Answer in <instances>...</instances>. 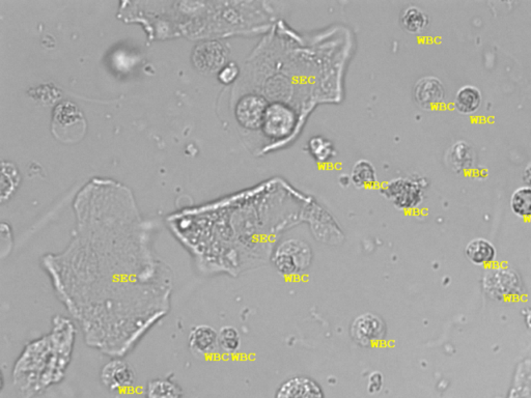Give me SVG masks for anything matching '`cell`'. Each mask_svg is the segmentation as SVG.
Returning <instances> with one entry per match:
<instances>
[{
    "mask_svg": "<svg viewBox=\"0 0 531 398\" xmlns=\"http://www.w3.org/2000/svg\"><path fill=\"white\" fill-rule=\"evenodd\" d=\"M52 132L62 142H78L86 131V120L76 104L62 102L56 106L52 118Z\"/></svg>",
    "mask_w": 531,
    "mask_h": 398,
    "instance_id": "1",
    "label": "cell"
},
{
    "mask_svg": "<svg viewBox=\"0 0 531 398\" xmlns=\"http://www.w3.org/2000/svg\"><path fill=\"white\" fill-rule=\"evenodd\" d=\"M382 193L400 209H413L422 201L423 184L420 178H394L384 184Z\"/></svg>",
    "mask_w": 531,
    "mask_h": 398,
    "instance_id": "2",
    "label": "cell"
},
{
    "mask_svg": "<svg viewBox=\"0 0 531 398\" xmlns=\"http://www.w3.org/2000/svg\"><path fill=\"white\" fill-rule=\"evenodd\" d=\"M310 258V249L304 242L288 240L278 247L274 263L278 271L284 275H292L308 267Z\"/></svg>",
    "mask_w": 531,
    "mask_h": 398,
    "instance_id": "3",
    "label": "cell"
},
{
    "mask_svg": "<svg viewBox=\"0 0 531 398\" xmlns=\"http://www.w3.org/2000/svg\"><path fill=\"white\" fill-rule=\"evenodd\" d=\"M296 126V114L292 108L284 104L269 105L266 112L261 130L270 138L282 139L288 137Z\"/></svg>",
    "mask_w": 531,
    "mask_h": 398,
    "instance_id": "4",
    "label": "cell"
},
{
    "mask_svg": "<svg viewBox=\"0 0 531 398\" xmlns=\"http://www.w3.org/2000/svg\"><path fill=\"white\" fill-rule=\"evenodd\" d=\"M267 100L257 93H248L239 100L236 106V117L239 124L249 130H259L263 126L267 112Z\"/></svg>",
    "mask_w": 531,
    "mask_h": 398,
    "instance_id": "5",
    "label": "cell"
},
{
    "mask_svg": "<svg viewBox=\"0 0 531 398\" xmlns=\"http://www.w3.org/2000/svg\"><path fill=\"white\" fill-rule=\"evenodd\" d=\"M386 325L383 319L373 313H365L353 321L351 336L361 346H369L383 339Z\"/></svg>",
    "mask_w": 531,
    "mask_h": 398,
    "instance_id": "6",
    "label": "cell"
},
{
    "mask_svg": "<svg viewBox=\"0 0 531 398\" xmlns=\"http://www.w3.org/2000/svg\"><path fill=\"white\" fill-rule=\"evenodd\" d=\"M225 60V48L218 41L201 44L193 53V62L203 73H215L221 70Z\"/></svg>",
    "mask_w": 531,
    "mask_h": 398,
    "instance_id": "7",
    "label": "cell"
},
{
    "mask_svg": "<svg viewBox=\"0 0 531 398\" xmlns=\"http://www.w3.org/2000/svg\"><path fill=\"white\" fill-rule=\"evenodd\" d=\"M413 95L419 107L433 110L441 105L445 89L441 81L436 77H423L415 84Z\"/></svg>",
    "mask_w": 531,
    "mask_h": 398,
    "instance_id": "8",
    "label": "cell"
},
{
    "mask_svg": "<svg viewBox=\"0 0 531 398\" xmlns=\"http://www.w3.org/2000/svg\"><path fill=\"white\" fill-rule=\"evenodd\" d=\"M102 381L110 390L129 387L135 381L134 369L124 360H112L102 369Z\"/></svg>",
    "mask_w": 531,
    "mask_h": 398,
    "instance_id": "9",
    "label": "cell"
},
{
    "mask_svg": "<svg viewBox=\"0 0 531 398\" xmlns=\"http://www.w3.org/2000/svg\"><path fill=\"white\" fill-rule=\"evenodd\" d=\"M276 398H324V393L313 379L297 377L280 386Z\"/></svg>",
    "mask_w": 531,
    "mask_h": 398,
    "instance_id": "10",
    "label": "cell"
},
{
    "mask_svg": "<svg viewBox=\"0 0 531 398\" xmlns=\"http://www.w3.org/2000/svg\"><path fill=\"white\" fill-rule=\"evenodd\" d=\"M217 344L218 333L209 325H196L189 335V346L193 352L198 354L213 352Z\"/></svg>",
    "mask_w": 531,
    "mask_h": 398,
    "instance_id": "11",
    "label": "cell"
},
{
    "mask_svg": "<svg viewBox=\"0 0 531 398\" xmlns=\"http://www.w3.org/2000/svg\"><path fill=\"white\" fill-rule=\"evenodd\" d=\"M465 254L474 265H485L495 259L496 249L494 245L485 238H474L467 245Z\"/></svg>",
    "mask_w": 531,
    "mask_h": 398,
    "instance_id": "12",
    "label": "cell"
},
{
    "mask_svg": "<svg viewBox=\"0 0 531 398\" xmlns=\"http://www.w3.org/2000/svg\"><path fill=\"white\" fill-rule=\"evenodd\" d=\"M481 91L473 85H465L458 89L454 100L456 109L462 114H472L478 110L481 104Z\"/></svg>",
    "mask_w": 531,
    "mask_h": 398,
    "instance_id": "13",
    "label": "cell"
},
{
    "mask_svg": "<svg viewBox=\"0 0 531 398\" xmlns=\"http://www.w3.org/2000/svg\"><path fill=\"white\" fill-rule=\"evenodd\" d=\"M402 27L410 33H420L429 25V16L417 6H409L400 18Z\"/></svg>",
    "mask_w": 531,
    "mask_h": 398,
    "instance_id": "14",
    "label": "cell"
},
{
    "mask_svg": "<svg viewBox=\"0 0 531 398\" xmlns=\"http://www.w3.org/2000/svg\"><path fill=\"white\" fill-rule=\"evenodd\" d=\"M352 180L358 188H369L377 182L375 170L367 160H359L352 169Z\"/></svg>",
    "mask_w": 531,
    "mask_h": 398,
    "instance_id": "15",
    "label": "cell"
},
{
    "mask_svg": "<svg viewBox=\"0 0 531 398\" xmlns=\"http://www.w3.org/2000/svg\"><path fill=\"white\" fill-rule=\"evenodd\" d=\"M147 398H182V391L172 381L156 379L147 385Z\"/></svg>",
    "mask_w": 531,
    "mask_h": 398,
    "instance_id": "16",
    "label": "cell"
},
{
    "mask_svg": "<svg viewBox=\"0 0 531 398\" xmlns=\"http://www.w3.org/2000/svg\"><path fill=\"white\" fill-rule=\"evenodd\" d=\"M510 209L519 217H531V188L520 187L510 197Z\"/></svg>",
    "mask_w": 531,
    "mask_h": 398,
    "instance_id": "17",
    "label": "cell"
},
{
    "mask_svg": "<svg viewBox=\"0 0 531 398\" xmlns=\"http://www.w3.org/2000/svg\"><path fill=\"white\" fill-rule=\"evenodd\" d=\"M308 151L317 162H327L335 155L333 143L322 136H315L308 141Z\"/></svg>",
    "mask_w": 531,
    "mask_h": 398,
    "instance_id": "18",
    "label": "cell"
},
{
    "mask_svg": "<svg viewBox=\"0 0 531 398\" xmlns=\"http://www.w3.org/2000/svg\"><path fill=\"white\" fill-rule=\"evenodd\" d=\"M218 345L226 352H234L241 345L238 330L234 327H224L218 333Z\"/></svg>",
    "mask_w": 531,
    "mask_h": 398,
    "instance_id": "19",
    "label": "cell"
},
{
    "mask_svg": "<svg viewBox=\"0 0 531 398\" xmlns=\"http://www.w3.org/2000/svg\"><path fill=\"white\" fill-rule=\"evenodd\" d=\"M238 66H236V64H234V62H230V64H226V66H224L223 68L219 70L218 78H219V80L221 81L222 83L230 84V83H232V81L238 77Z\"/></svg>",
    "mask_w": 531,
    "mask_h": 398,
    "instance_id": "20",
    "label": "cell"
},
{
    "mask_svg": "<svg viewBox=\"0 0 531 398\" xmlns=\"http://www.w3.org/2000/svg\"><path fill=\"white\" fill-rule=\"evenodd\" d=\"M382 386H383V377H382L381 373L377 372V371L371 373L369 377V385H367L369 393L379 392L382 389Z\"/></svg>",
    "mask_w": 531,
    "mask_h": 398,
    "instance_id": "21",
    "label": "cell"
},
{
    "mask_svg": "<svg viewBox=\"0 0 531 398\" xmlns=\"http://www.w3.org/2000/svg\"><path fill=\"white\" fill-rule=\"evenodd\" d=\"M523 180H524L525 184L527 187L531 188V161L527 164L525 167L524 173H523Z\"/></svg>",
    "mask_w": 531,
    "mask_h": 398,
    "instance_id": "22",
    "label": "cell"
}]
</instances>
